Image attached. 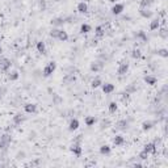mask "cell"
I'll list each match as a JSON object with an SVG mask.
<instances>
[{"label": "cell", "instance_id": "9c48e42d", "mask_svg": "<svg viewBox=\"0 0 168 168\" xmlns=\"http://www.w3.org/2000/svg\"><path fill=\"white\" fill-rule=\"evenodd\" d=\"M123 9H125V5H123V4H120V3H116V4L112 7V9H110V10H112L113 15L117 16V15H121Z\"/></svg>", "mask_w": 168, "mask_h": 168}, {"label": "cell", "instance_id": "7bdbcfd3", "mask_svg": "<svg viewBox=\"0 0 168 168\" xmlns=\"http://www.w3.org/2000/svg\"><path fill=\"white\" fill-rule=\"evenodd\" d=\"M109 1H112V3H116V1H117V0H109Z\"/></svg>", "mask_w": 168, "mask_h": 168}, {"label": "cell", "instance_id": "836d02e7", "mask_svg": "<svg viewBox=\"0 0 168 168\" xmlns=\"http://www.w3.org/2000/svg\"><path fill=\"white\" fill-rule=\"evenodd\" d=\"M159 36L162 37V38H164V39L168 38V32H167V29H165V26H163V28L159 29Z\"/></svg>", "mask_w": 168, "mask_h": 168}, {"label": "cell", "instance_id": "d6986e66", "mask_svg": "<svg viewBox=\"0 0 168 168\" xmlns=\"http://www.w3.org/2000/svg\"><path fill=\"white\" fill-rule=\"evenodd\" d=\"M154 126H155L154 121H144V122L142 123V130H143V131H148V130H151Z\"/></svg>", "mask_w": 168, "mask_h": 168}, {"label": "cell", "instance_id": "4fadbf2b", "mask_svg": "<svg viewBox=\"0 0 168 168\" xmlns=\"http://www.w3.org/2000/svg\"><path fill=\"white\" fill-rule=\"evenodd\" d=\"M13 123L15 125H21V123L25 121V116L24 114H21V113H16L15 116H13Z\"/></svg>", "mask_w": 168, "mask_h": 168}, {"label": "cell", "instance_id": "2e32d148", "mask_svg": "<svg viewBox=\"0 0 168 168\" xmlns=\"http://www.w3.org/2000/svg\"><path fill=\"white\" fill-rule=\"evenodd\" d=\"M143 150L146 152H148V154H156V144L152 143V142L151 143H147Z\"/></svg>", "mask_w": 168, "mask_h": 168}, {"label": "cell", "instance_id": "7402d4cb", "mask_svg": "<svg viewBox=\"0 0 168 168\" xmlns=\"http://www.w3.org/2000/svg\"><path fill=\"white\" fill-rule=\"evenodd\" d=\"M123 143H125V138L122 135H116L113 138V144L114 146H122Z\"/></svg>", "mask_w": 168, "mask_h": 168}, {"label": "cell", "instance_id": "e575fe53", "mask_svg": "<svg viewBox=\"0 0 168 168\" xmlns=\"http://www.w3.org/2000/svg\"><path fill=\"white\" fill-rule=\"evenodd\" d=\"M156 54L162 58H168V50L167 49H159L156 51Z\"/></svg>", "mask_w": 168, "mask_h": 168}, {"label": "cell", "instance_id": "52a82bcc", "mask_svg": "<svg viewBox=\"0 0 168 168\" xmlns=\"http://www.w3.org/2000/svg\"><path fill=\"white\" fill-rule=\"evenodd\" d=\"M64 22H66V20L63 17H54V18H51V21H50L52 28H60V26L64 25Z\"/></svg>", "mask_w": 168, "mask_h": 168}, {"label": "cell", "instance_id": "484cf974", "mask_svg": "<svg viewBox=\"0 0 168 168\" xmlns=\"http://www.w3.org/2000/svg\"><path fill=\"white\" fill-rule=\"evenodd\" d=\"M154 4V0H141L139 1V8H150Z\"/></svg>", "mask_w": 168, "mask_h": 168}, {"label": "cell", "instance_id": "83f0119b", "mask_svg": "<svg viewBox=\"0 0 168 168\" xmlns=\"http://www.w3.org/2000/svg\"><path fill=\"white\" fill-rule=\"evenodd\" d=\"M58 39L59 41H62V42H66L68 39V34H67V32H64L63 29H60V32H59V36H58Z\"/></svg>", "mask_w": 168, "mask_h": 168}, {"label": "cell", "instance_id": "d590c367", "mask_svg": "<svg viewBox=\"0 0 168 168\" xmlns=\"http://www.w3.org/2000/svg\"><path fill=\"white\" fill-rule=\"evenodd\" d=\"M18 72L17 71H12V72L9 74V75H8V79H9V80H12V81H15V80H17L18 79Z\"/></svg>", "mask_w": 168, "mask_h": 168}, {"label": "cell", "instance_id": "7a4b0ae2", "mask_svg": "<svg viewBox=\"0 0 168 168\" xmlns=\"http://www.w3.org/2000/svg\"><path fill=\"white\" fill-rule=\"evenodd\" d=\"M55 68H57V63H55V62H49L43 67V70H42V75H43L45 78H49V76L52 75V72L55 71Z\"/></svg>", "mask_w": 168, "mask_h": 168}, {"label": "cell", "instance_id": "ffe728a7", "mask_svg": "<svg viewBox=\"0 0 168 168\" xmlns=\"http://www.w3.org/2000/svg\"><path fill=\"white\" fill-rule=\"evenodd\" d=\"M94 36H96L97 38H102V37L105 36V29H104V26H101V25L96 26V29H94Z\"/></svg>", "mask_w": 168, "mask_h": 168}, {"label": "cell", "instance_id": "b9f144b4", "mask_svg": "<svg viewBox=\"0 0 168 168\" xmlns=\"http://www.w3.org/2000/svg\"><path fill=\"white\" fill-rule=\"evenodd\" d=\"M1 52H3V47H1V45H0V55H1Z\"/></svg>", "mask_w": 168, "mask_h": 168}, {"label": "cell", "instance_id": "9a60e30c", "mask_svg": "<svg viewBox=\"0 0 168 168\" xmlns=\"http://www.w3.org/2000/svg\"><path fill=\"white\" fill-rule=\"evenodd\" d=\"M75 80H76V78L74 76V74H67V75H64V78H63L62 81L64 85H68V84H72Z\"/></svg>", "mask_w": 168, "mask_h": 168}, {"label": "cell", "instance_id": "1f68e13d", "mask_svg": "<svg viewBox=\"0 0 168 168\" xmlns=\"http://www.w3.org/2000/svg\"><path fill=\"white\" fill-rule=\"evenodd\" d=\"M117 109H118L117 102H116V101H112V102H110V104H109V113L114 114V113L117 112Z\"/></svg>", "mask_w": 168, "mask_h": 168}, {"label": "cell", "instance_id": "6da1fadb", "mask_svg": "<svg viewBox=\"0 0 168 168\" xmlns=\"http://www.w3.org/2000/svg\"><path fill=\"white\" fill-rule=\"evenodd\" d=\"M10 142H12V136H10L9 134H3V135L0 136V150H1V151H7Z\"/></svg>", "mask_w": 168, "mask_h": 168}, {"label": "cell", "instance_id": "d4e9b609", "mask_svg": "<svg viewBox=\"0 0 168 168\" xmlns=\"http://www.w3.org/2000/svg\"><path fill=\"white\" fill-rule=\"evenodd\" d=\"M85 125L87 126H93L94 123L97 122V120H96V117L94 116H88V117H85Z\"/></svg>", "mask_w": 168, "mask_h": 168}, {"label": "cell", "instance_id": "44dd1931", "mask_svg": "<svg viewBox=\"0 0 168 168\" xmlns=\"http://www.w3.org/2000/svg\"><path fill=\"white\" fill-rule=\"evenodd\" d=\"M160 28V18H154V20L151 21V24H150V30H156V29Z\"/></svg>", "mask_w": 168, "mask_h": 168}, {"label": "cell", "instance_id": "f546056e", "mask_svg": "<svg viewBox=\"0 0 168 168\" xmlns=\"http://www.w3.org/2000/svg\"><path fill=\"white\" fill-rule=\"evenodd\" d=\"M59 32H60V28H52L51 30H50V37H51V38L58 39V36H59Z\"/></svg>", "mask_w": 168, "mask_h": 168}, {"label": "cell", "instance_id": "4dcf8cb0", "mask_svg": "<svg viewBox=\"0 0 168 168\" xmlns=\"http://www.w3.org/2000/svg\"><path fill=\"white\" fill-rule=\"evenodd\" d=\"M101 84H102V81H101V79H100V78H96V79H93V80L91 81V87H92V88H99Z\"/></svg>", "mask_w": 168, "mask_h": 168}, {"label": "cell", "instance_id": "5b68a950", "mask_svg": "<svg viewBox=\"0 0 168 168\" xmlns=\"http://www.w3.org/2000/svg\"><path fill=\"white\" fill-rule=\"evenodd\" d=\"M104 68V62H100V60H96V62H92L91 66H89V70L92 72H99Z\"/></svg>", "mask_w": 168, "mask_h": 168}, {"label": "cell", "instance_id": "ab89813d", "mask_svg": "<svg viewBox=\"0 0 168 168\" xmlns=\"http://www.w3.org/2000/svg\"><path fill=\"white\" fill-rule=\"evenodd\" d=\"M39 7H41L42 10H45V8H46V1H45V0H39Z\"/></svg>", "mask_w": 168, "mask_h": 168}, {"label": "cell", "instance_id": "30bf717a", "mask_svg": "<svg viewBox=\"0 0 168 168\" xmlns=\"http://www.w3.org/2000/svg\"><path fill=\"white\" fill-rule=\"evenodd\" d=\"M101 87H102V92H104L105 94L112 93V92L116 89L114 84H112V83H104V84H101Z\"/></svg>", "mask_w": 168, "mask_h": 168}, {"label": "cell", "instance_id": "ac0fdd59", "mask_svg": "<svg viewBox=\"0 0 168 168\" xmlns=\"http://www.w3.org/2000/svg\"><path fill=\"white\" fill-rule=\"evenodd\" d=\"M76 9H78L79 13H87L88 12V4L84 1H80L78 4V7H76Z\"/></svg>", "mask_w": 168, "mask_h": 168}, {"label": "cell", "instance_id": "603a6c76", "mask_svg": "<svg viewBox=\"0 0 168 168\" xmlns=\"http://www.w3.org/2000/svg\"><path fill=\"white\" fill-rule=\"evenodd\" d=\"M37 50H38V52H41V54H46V45H45L43 41H38L37 42Z\"/></svg>", "mask_w": 168, "mask_h": 168}, {"label": "cell", "instance_id": "3957f363", "mask_svg": "<svg viewBox=\"0 0 168 168\" xmlns=\"http://www.w3.org/2000/svg\"><path fill=\"white\" fill-rule=\"evenodd\" d=\"M129 125H130V122H129L127 120H120L116 122V130L126 131L129 129Z\"/></svg>", "mask_w": 168, "mask_h": 168}, {"label": "cell", "instance_id": "8992f818", "mask_svg": "<svg viewBox=\"0 0 168 168\" xmlns=\"http://www.w3.org/2000/svg\"><path fill=\"white\" fill-rule=\"evenodd\" d=\"M10 66H12V63L8 58H0V70L1 71H8Z\"/></svg>", "mask_w": 168, "mask_h": 168}, {"label": "cell", "instance_id": "8fae6325", "mask_svg": "<svg viewBox=\"0 0 168 168\" xmlns=\"http://www.w3.org/2000/svg\"><path fill=\"white\" fill-rule=\"evenodd\" d=\"M127 71H129V63L127 62H126V63H121V64L118 66L117 74L120 76H122V75H126V74H127Z\"/></svg>", "mask_w": 168, "mask_h": 168}, {"label": "cell", "instance_id": "8d00e7d4", "mask_svg": "<svg viewBox=\"0 0 168 168\" xmlns=\"http://www.w3.org/2000/svg\"><path fill=\"white\" fill-rule=\"evenodd\" d=\"M110 123H112V122H110V120H104V121L101 122V126H100V129H101V130H104V129H108V127L110 126Z\"/></svg>", "mask_w": 168, "mask_h": 168}, {"label": "cell", "instance_id": "277c9868", "mask_svg": "<svg viewBox=\"0 0 168 168\" xmlns=\"http://www.w3.org/2000/svg\"><path fill=\"white\" fill-rule=\"evenodd\" d=\"M70 151L72 152V154H75L76 156H80L81 152H83V148H81L80 143H78V142H74V143L70 146Z\"/></svg>", "mask_w": 168, "mask_h": 168}, {"label": "cell", "instance_id": "74e56055", "mask_svg": "<svg viewBox=\"0 0 168 168\" xmlns=\"http://www.w3.org/2000/svg\"><path fill=\"white\" fill-rule=\"evenodd\" d=\"M148 155H150L148 152H146V151H144V150H142V151L139 152L138 158H139V159H141V160H146L147 158H148Z\"/></svg>", "mask_w": 168, "mask_h": 168}, {"label": "cell", "instance_id": "4316f807", "mask_svg": "<svg viewBox=\"0 0 168 168\" xmlns=\"http://www.w3.org/2000/svg\"><path fill=\"white\" fill-rule=\"evenodd\" d=\"M91 30H92L91 25H88V24H81V26H80V33L81 34H87Z\"/></svg>", "mask_w": 168, "mask_h": 168}, {"label": "cell", "instance_id": "d6a6232c", "mask_svg": "<svg viewBox=\"0 0 168 168\" xmlns=\"http://www.w3.org/2000/svg\"><path fill=\"white\" fill-rule=\"evenodd\" d=\"M131 58H134V59H139V58H142V52L139 49H134L133 51H131Z\"/></svg>", "mask_w": 168, "mask_h": 168}, {"label": "cell", "instance_id": "60d3db41", "mask_svg": "<svg viewBox=\"0 0 168 168\" xmlns=\"http://www.w3.org/2000/svg\"><path fill=\"white\" fill-rule=\"evenodd\" d=\"M5 93V88H3V87H0V99L3 97V94Z\"/></svg>", "mask_w": 168, "mask_h": 168}, {"label": "cell", "instance_id": "f35d334b", "mask_svg": "<svg viewBox=\"0 0 168 168\" xmlns=\"http://www.w3.org/2000/svg\"><path fill=\"white\" fill-rule=\"evenodd\" d=\"M125 91L127 92V93H133V92L136 91V88H135V85H134V84H130L129 87H126V88H125Z\"/></svg>", "mask_w": 168, "mask_h": 168}, {"label": "cell", "instance_id": "7c38bea8", "mask_svg": "<svg viewBox=\"0 0 168 168\" xmlns=\"http://www.w3.org/2000/svg\"><path fill=\"white\" fill-rule=\"evenodd\" d=\"M24 110H25L26 113H29V114H34V113L37 112V105L32 104V102L25 104V105H24Z\"/></svg>", "mask_w": 168, "mask_h": 168}, {"label": "cell", "instance_id": "5bb4252c", "mask_svg": "<svg viewBox=\"0 0 168 168\" xmlns=\"http://www.w3.org/2000/svg\"><path fill=\"white\" fill-rule=\"evenodd\" d=\"M143 80H144V83L148 84V85H155L158 79H156V76H154V75H146L143 78Z\"/></svg>", "mask_w": 168, "mask_h": 168}, {"label": "cell", "instance_id": "cb8c5ba5", "mask_svg": "<svg viewBox=\"0 0 168 168\" xmlns=\"http://www.w3.org/2000/svg\"><path fill=\"white\" fill-rule=\"evenodd\" d=\"M110 151H112V148H110L109 144H102V146L100 147V154L101 155H109Z\"/></svg>", "mask_w": 168, "mask_h": 168}, {"label": "cell", "instance_id": "ba28073f", "mask_svg": "<svg viewBox=\"0 0 168 168\" xmlns=\"http://www.w3.org/2000/svg\"><path fill=\"white\" fill-rule=\"evenodd\" d=\"M139 15L142 16L143 18H151L154 12H152L150 8H139Z\"/></svg>", "mask_w": 168, "mask_h": 168}, {"label": "cell", "instance_id": "e0dca14e", "mask_svg": "<svg viewBox=\"0 0 168 168\" xmlns=\"http://www.w3.org/2000/svg\"><path fill=\"white\" fill-rule=\"evenodd\" d=\"M79 129V121L76 120V118H72V120L70 121V123H68V130L70 131H75Z\"/></svg>", "mask_w": 168, "mask_h": 168}, {"label": "cell", "instance_id": "f1b7e54d", "mask_svg": "<svg viewBox=\"0 0 168 168\" xmlns=\"http://www.w3.org/2000/svg\"><path fill=\"white\" fill-rule=\"evenodd\" d=\"M135 37H136V38H139V39H142L143 42H147V39H148V38H147V36H146V33H144L143 30L136 32V33H135Z\"/></svg>", "mask_w": 168, "mask_h": 168}]
</instances>
